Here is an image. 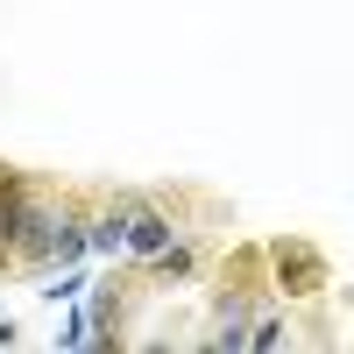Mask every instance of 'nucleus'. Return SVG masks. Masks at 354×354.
I'll list each match as a JSON object with an SVG mask.
<instances>
[{"label":"nucleus","instance_id":"3","mask_svg":"<svg viewBox=\"0 0 354 354\" xmlns=\"http://www.w3.org/2000/svg\"><path fill=\"white\" fill-rule=\"evenodd\" d=\"M262 255H270V283H277L283 305H319L333 290V255L312 234H270Z\"/></svg>","mask_w":354,"mask_h":354},{"label":"nucleus","instance_id":"7","mask_svg":"<svg viewBox=\"0 0 354 354\" xmlns=\"http://www.w3.org/2000/svg\"><path fill=\"white\" fill-rule=\"evenodd\" d=\"M21 198H28V170L0 163V277H8V248H15V220H21Z\"/></svg>","mask_w":354,"mask_h":354},{"label":"nucleus","instance_id":"5","mask_svg":"<svg viewBox=\"0 0 354 354\" xmlns=\"http://www.w3.org/2000/svg\"><path fill=\"white\" fill-rule=\"evenodd\" d=\"M142 298H156L149 283H142V270L128 262V270H100L93 283V305H85V347H128L135 333V305Z\"/></svg>","mask_w":354,"mask_h":354},{"label":"nucleus","instance_id":"6","mask_svg":"<svg viewBox=\"0 0 354 354\" xmlns=\"http://www.w3.org/2000/svg\"><path fill=\"white\" fill-rule=\"evenodd\" d=\"M128 220H135V185H106V177H100V198H93V255L121 262Z\"/></svg>","mask_w":354,"mask_h":354},{"label":"nucleus","instance_id":"1","mask_svg":"<svg viewBox=\"0 0 354 354\" xmlns=\"http://www.w3.org/2000/svg\"><path fill=\"white\" fill-rule=\"evenodd\" d=\"M93 198H100V177L28 170V198H21V220H15L8 277L71 270V262H85V255H93Z\"/></svg>","mask_w":354,"mask_h":354},{"label":"nucleus","instance_id":"2","mask_svg":"<svg viewBox=\"0 0 354 354\" xmlns=\"http://www.w3.org/2000/svg\"><path fill=\"white\" fill-rule=\"evenodd\" d=\"M205 283H213V305H205V326H213V333H205L198 347H213V354H248V326H255V312L277 298L262 241H227Z\"/></svg>","mask_w":354,"mask_h":354},{"label":"nucleus","instance_id":"4","mask_svg":"<svg viewBox=\"0 0 354 354\" xmlns=\"http://www.w3.org/2000/svg\"><path fill=\"white\" fill-rule=\"evenodd\" d=\"M220 248H227V241H220V220L185 227V234H170V241L142 262V283H149L156 298H163V290H185V283H205V277H213V262H220Z\"/></svg>","mask_w":354,"mask_h":354}]
</instances>
